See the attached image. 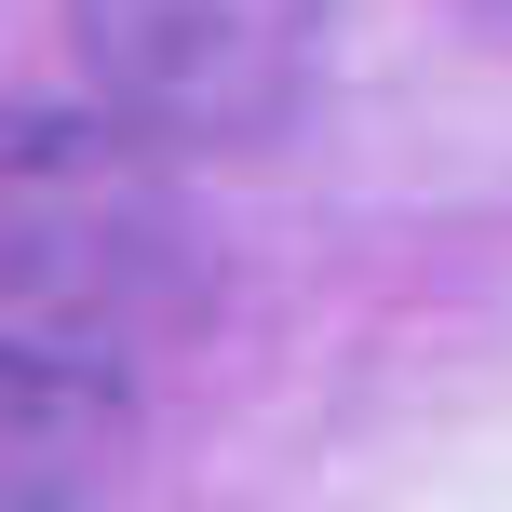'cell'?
I'll return each instance as SVG.
<instances>
[{"label":"cell","instance_id":"6da1fadb","mask_svg":"<svg viewBox=\"0 0 512 512\" xmlns=\"http://www.w3.org/2000/svg\"><path fill=\"white\" fill-rule=\"evenodd\" d=\"M189 310V216L162 135L108 95L0 122V337L122 378Z\"/></svg>","mask_w":512,"mask_h":512},{"label":"cell","instance_id":"7a4b0ae2","mask_svg":"<svg viewBox=\"0 0 512 512\" xmlns=\"http://www.w3.org/2000/svg\"><path fill=\"white\" fill-rule=\"evenodd\" d=\"M337 0H68L81 95L149 122L162 149H256L324 81Z\"/></svg>","mask_w":512,"mask_h":512},{"label":"cell","instance_id":"3957f363","mask_svg":"<svg viewBox=\"0 0 512 512\" xmlns=\"http://www.w3.org/2000/svg\"><path fill=\"white\" fill-rule=\"evenodd\" d=\"M122 378L0 337V512H95L122 472Z\"/></svg>","mask_w":512,"mask_h":512}]
</instances>
